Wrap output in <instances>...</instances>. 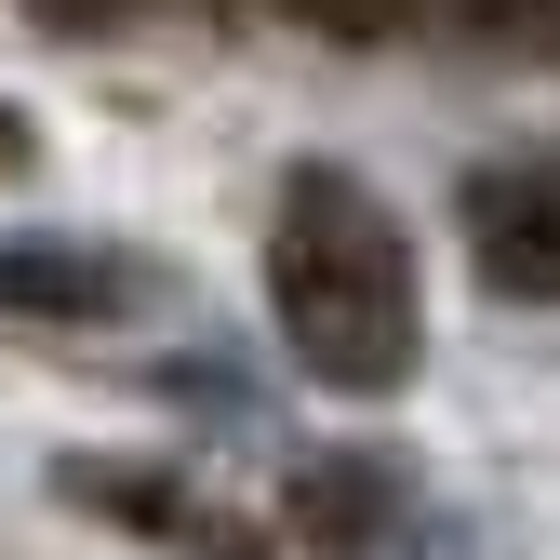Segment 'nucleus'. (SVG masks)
I'll list each match as a JSON object with an SVG mask.
<instances>
[{
	"instance_id": "obj_1",
	"label": "nucleus",
	"mask_w": 560,
	"mask_h": 560,
	"mask_svg": "<svg viewBox=\"0 0 560 560\" xmlns=\"http://www.w3.org/2000/svg\"><path fill=\"white\" fill-rule=\"evenodd\" d=\"M267 307L280 347L334 387V400H374L428 361V307H413V241L361 174H294L280 187V228H267Z\"/></svg>"
},
{
	"instance_id": "obj_2",
	"label": "nucleus",
	"mask_w": 560,
	"mask_h": 560,
	"mask_svg": "<svg viewBox=\"0 0 560 560\" xmlns=\"http://www.w3.org/2000/svg\"><path fill=\"white\" fill-rule=\"evenodd\" d=\"M467 267L508 307H560V161H494L467 174Z\"/></svg>"
},
{
	"instance_id": "obj_3",
	"label": "nucleus",
	"mask_w": 560,
	"mask_h": 560,
	"mask_svg": "<svg viewBox=\"0 0 560 560\" xmlns=\"http://www.w3.org/2000/svg\"><path fill=\"white\" fill-rule=\"evenodd\" d=\"M148 294H161V267H133V254H67V241L0 254V320H133Z\"/></svg>"
},
{
	"instance_id": "obj_4",
	"label": "nucleus",
	"mask_w": 560,
	"mask_h": 560,
	"mask_svg": "<svg viewBox=\"0 0 560 560\" xmlns=\"http://www.w3.org/2000/svg\"><path fill=\"white\" fill-rule=\"evenodd\" d=\"M67 494H81L94 521H120V534H148V547H187V560H267V534H241V521H214L187 494V480H161V467H67Z\"/></svg>"
},
{
	"instance_id": "obj_5",
	"label": "nucleus",
	"mask_w": 560,
	"mask_h": 560,
	"mask_svg": "<svg viewBox=\"0 0 560 560\" xmlns=\"http://www.w3.org/2000/svg\"><path fill=\"white\" fill-rule=\"evenodd\" d=\"M294 534L307 547H374L387 534V467H294Z\"/></svg>"
},
{
	"instance_id": "obj_6",
	"label": "nucleus",
	"mask_w": 560,
	"mask_h": 560,
	"mask_svg": "<svg viewBox=\"0 0 560 560\" xmlns=\"http://www.w3.org/2000/svg\"><path fill=\"white\" fill-rule=\"evenodd\" d=\"M454 27H480L494 54H560V0H441Z\"/></svg>"
},
{
	"instance_id": "obj_7",
	"label": "nucleus",
	"mask_w": 560,
	"mask_h": 560,
	"mask_svg": "<svg viewBox=\"0 0 560 560\" xmlns=\"http://www.w3.org/2000/svg\"><path fill=\"white\" fill-rule=\"evenodd\" d=\"M280 14H294V27H320V40H400L428 0H280Z\"/></svg>"
},
{
	"instance_id": "obj_8",
	"label": "nucleus",
	"mask_w": 560,
	"mask_h": 560,
	"mask_svg": "<svg viewBox=\"0 0 560 560\" xmlns=\"http://www.w3.org/2000/svg\"><path fill=\"white\" fill-rule=\"evenodd\" d=\"M120 14H148V0H40V27H67V40H94V27H120Z\"/></svg>"
},
{
	"instance_id": "obj_9",
	"label": "nucleus",
	"mask_w": 560,
	"mask_h": 560,
	"mask_svg": "<svg viewBox=\"0 0 560 560\" xmlns=\"http://www.w3.org/2000/svg\"><path fill=\"white\" fill-rule=\"evenodd\" d=\"M14 174H27V120L0 107V187H14Z\"/></svg>"
}]
</instances>
